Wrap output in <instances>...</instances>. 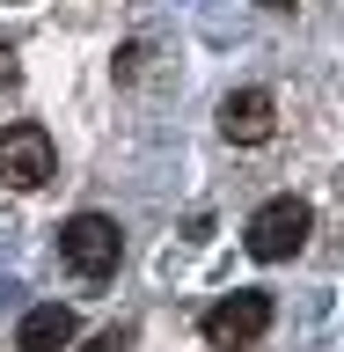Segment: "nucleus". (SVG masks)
Returning <instances> with one entry per match:
<instances>
[{
	"mask_svg": "<svg viewBox=\"0 0 344 352\" xmlns=\"http://www.w3.org/2000/svg\"><path fill=\"white\" fill-rule=\"evenodd\" d=\"M308 228H315L308 198H271V206H257V213H249L242 242H249V257H257V264H286V257H301Z\"/></svg>",
	"mask_w": 344,
	"mask_h": 352,
	"instance_id": "1",
	"label": "nucleus"
},
{
	"mask_svg": "<svg viewBox=\"0 0 344 352\" xmlns=\"http://www.w3.org/2000/svg\"><path fill=\"white\" fill-rule=\"evenodd\" d=\"M59 257H66V272H81V279H110L117 257H125V235H117L110 213H73L59 228Z\"/></svg>",
	"mask_w": 344,
	"mask_h": 352,
	"instance_id": "2",
	"label": "nucleus"
},
{
	"mask_svg": "<svg viewBox=\"0 0 344 352\" xmlns=\"http://www.w3.org/2000/svg\"><path fill=\"white\" fill-rule=\"evenodd\" d=\"M264 330H271V294H257V286H242V294L205 308V345L213 352H242V345H257Z\"/></svg>",
	"mask_w": 344,
	"mask_h": 352,
	"instance_id": "3",
	"label": "nucleus"
},
{
	"mask_svg": "<svg viewBox=\"0 0 344 352\" xmlns=\"http://www.w3.org/2000/svg\"><path fill=\"white\" fill-rule=\"evenodd\" d=\"M51 169H59V154H51V132L44 125H8L0 132V184L37 191V184H51Z\"/></svg>",
	"mask_w": 344,
	"mask_h": 352,
	"instance_id": "4",
	"label": "nucleus"
},
{
	"mask_svg": "<svg viewBox=\"0 0 344 352\" xmlns=\"http://www.w3.org/2000/svg\"><path fill=\"white\" fill-rule=\"evenodd\" d=\"M220 132H227L235 147H264V140L279 132V103H271L264 88H235V96L220 103Z\"/></svg>",
	"mask_w": 344,
	"mask_h": 352,
	"instance_id": "5",
	"label": "nucleus"
},
{
	"mask_svg": "<svg viewBox=\"0 0 344 352\" xmlns=\"http://www.w3.org/2000/svg\"><path fill=\"white\" fill-rule=\"evenodd\" d=\"M73 330H81V323H73V308H66V301H37L15 323V352H66V345H73Z\"/></svg>",
	"mask_w": 344,
	"mask_h": 352,
	"instance_id": "6",
	"label": "nucleus"
},
{
	"mask_svg": "<svg viewBox=\"0 0 344 352\" xmlns=\"http://www.w3.org/2000/svg\"><path fill=\"white\" fill-rule=\"evenodd\" d=\"M125 345H132V330H103V338H95L88 352H125Z\"/></svg>",
	"mask_w": 344,
	"mask_h": 352,
	"instance_id": "7",
	"label": "nucleus"
},
{
	"mask_svg": "<svg viewBox=\"0 0 344 352\" xmlns=\"http://www.w3.org/2000/svg\"><path fill=\"white\" fill-rule=\"evenodd\" d=\"M0 81H15V52H0Z\"/></svg>",
	"mask_w": 344,
	"mask_h": 352,
	"instance_id": "8",
	"label": "nucleus"
},
{
	"mask_svg": "<svg viewBox=\"0 0 344 352\" xmlns=\"http://www.w3.org/2000/svg\"><path fill=\"white\" fill-rule=\"evenodd\" d=\"M264 8H293V0H264Z\"/></svg>",
	"mask_w": 344,
	"mask_h": 352,
	"instance_id": "9",
	"label": "nucleus"
}]
</instances>
